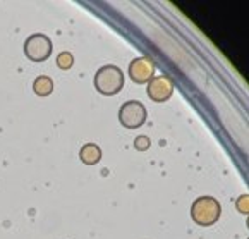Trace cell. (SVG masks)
Here are the masks:
<instances>
[{
	"label": "cell",
	"mask_w": 249,
	"mask_h": 239,
	"mask_svg": "<svg viewBox=\"0 0 249 239\" xmlns=\"http://www.w3.org/2000/svg\"><path fill=\"white\" fill-rule=\"evenodd\" d=\"M79 157H81V160L86 164V165H95V164L100 162V158H102V150H100L98 145L86 143L85 147L81 148Z\"/></svg>",
	"instance_id": "obj_7"
},
{
	"label": "cell",
	"mask_w": 249,
	"mask_h": 239,
	"mask_svg": "<svg viewBox=\"0 0 249 239\" xmlns=\"http://www.w3.org/2000/svg\"><path fill=\"white\" fill-rule=\"evenodd\" d=\"M26 57L33 62H43L52 55V41L47 35L35 33L24 43Z\"/></svg>",
	"instance_id": "obj_4"
},
{
	"label": "cell",
	"mask_w": 249,
	"mask_h": 239,
	"mask_svg": "<svg viewBox=\"0 0 249 239\" xmlns=\"http://www.w3.org/2000/svg\"><path fill=\"white\" fill-rule=\"evenodd\" d=\"M134 147H136V150L146 151L148 148H150V138L148 136H138L134 140Z\"/></svg>",
	"instance_id": "obj_10"
},
{
	"label": "cell",
	"mask_w": 249,
	"mask_h": 239,
	"mask_svg": "<svg viewBox=\"0 0 249 239\" xmlns=\"http://www.w3.org/2000/svg\"><path fill=\"white\" fill-rule=\"evenodd\" d=\"M33 92L38 96H48L53 92V81H52L48 76H40L35 79L33 83Z\"/></svg>",
	"instance_id": "obj_8"
},
{
	"label": "cell",
	"mask_w": 249,
	"mask_h": 239,
	"mask_svg": "<svg viewBox=\"0 0 249 239\" xmlns=\"http://www.w3.org/2000/svg\"><path fill=\"white\" fill-rule=\"evenodd\" d=\"M174 93V81L169 76L153 77L148 83V96L153 102H167Z\"/></svg>",
	"instance_id": "obj_6"
},
{
	"label": "cell",
	"mask_w": 249,
	"mask_h": 239,
	"mask_svg": "<svg viewBox=\"0 0 249 239\" xmlns=\"http://www.w3.org/2000/svg\"><path fill=\"white\" fill-rule=\"evenodd\" d=\"M146 117H148L146 107L141 102H138V100H129V102H125L122 105L121 110H119V121L127 129L141 128L146 122Z\"/></svg>",
	"instance_id": "obj_3"
},
{
	"label": "cell",
	"mask_w": 249,
	"mask_h": 239,
	"mask_svg": "<svg viewBox=\"0 0 249 239\" xmlns=\"http://www.w3.org/2000/svg\"><path fill=\"white\" fill-rule=\"evenodd\" d=\"M220 214H222V206H220L218 200L213 198V196H201L191 206L193 221L198 225H203V227L215 224L220 219Z\"/></svg>",
	"instance_id": "obj_2"
},
{
	"label": "cell",
	"mask_w": 249,
	"mask_h": 239,
	"mask_svg": "<svg viewBox=\"0 0 249 239\" xmlns=\"http://www.w3.org/2000/svg\"><path fill=\"white\" fill-rule=\"evenodd\" d=\"M95 88L105 96H112L115 93H119L124 88V74H122V69H119L114 64L100 67L95 74Z\"/></svg>",
	"instance_id": "obj_1"
},
{
	"label": "cell",
	"mask_w": 249,
	"mask_h": 239,
	"mask_svg": "<svg viewBox=\"0 0 249 239\" xmlns=\"http://www.w3.org/2000/svg\"><path fill=\"white\" fill-rule=\"evenodd\" d=\"M237 210L241 212V214H246L248 215V212H249V196L248 195H242V196H239V200H237Z\"/></svg>",
	"instance_id": "obj_11"
},
{
	"label": "cell",
	"mask_w": 249,
	"mask_h": 239,
	"mask_svg": "<svg viewBox=\"0 0 249 239\" xmlns=\"http://www.w3.org/2000/svg\"><path fill=\"white\" fill-rule=\"evenodd\" d=\"M155 69L157 67H155V62L150 57H138L129 66V76L136 85H143V83H150L153 79Z\"/></svg>",
	"instance_id": "obj_5"
},
{
	"label": "cell",
	"mask_w": 249,
	"mask_h": 239,
	"mask_svg": "<svg viewBox=\"0 0 249 239\" xmlns=\"http://www.w3.org/2000/svg\"><path fill=\"white\" fill-rule=\"evenodd\" d=\"M72 64H74V55L71 52H62L60 55H57V66H59L60 69H64V71L71 69Z\"/></svg>",
	"instance_id": "obj_9"
}]
</instances>
